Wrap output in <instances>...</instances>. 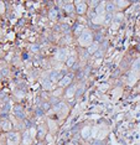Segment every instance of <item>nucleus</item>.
I'll list each match as a JSON object with an SVG mask.
<instances>
[{
    "label": "nucleus",
    "mask_w": 140,
    "mask_h": 145,
    "mask_svg": "<svg viewBox=\"0 0 140 145\" xmlns=\"http://www.w3.org/2000/svg\"><path fill=\"white\" fill-rule=\"evenodd\" d=\"M92 34L89 32V31H83L81 35H79V44L82 45V46H89V45L92 44Z\"/></svg>",
    "instance_id": "f257e3e1"
},
{
    "label": "nucleus",
    "mask_w": 140,
    "mask_h": 145,
    "mask_svg": "<svg viewBox=\"0 0 140 145\" xmlns=\"http://www.w3.org/2000/svg\"><path fill=\"white\" fill-rule=\"evenodd\" d=\"M56 58L58 61H65L68 58V51L66 50V48H61V50H58L56 53Z\"/></svg>",
    "instance_id": "f03ea898"
},
{
    "label": "nucleus",
    "mask_w": 140,
    "mask_h": 145,
    "mask_svg": "<svg viewBox=\"0 0 140 145\" xmlns=\"http://www.w3.org/2000/svg\"><path fill=\"white\" fill-rule=\"evenodd\" d=\"M75 5H76V11L78 14H83L87 9V5L84 1H75Z\"/></svg>",
    "instance_id": "7ed1b4c3"
},
{
    "label": "nucleus",
    "mask_w": 140,
    "mask_h": 145,
    "mask_svg": "<svg viewBox=\"0 0 140 145\" xmlns=\"http://www.w3.org/2000/svg\"><path fill=\"white\" fill-rule=\"evenodd\" d=\"M55 110H56V112L60 115H65L66 113H67V110H68V109H67V107H66L65 103H60V104H57V106H56Z\"/></svg>",
    "instance_id": "20e7f679"
},
{
    "label": "nucleus",
    "mask_w": 140,
    "mask_h": 145,
    "mask_svg": "<svg viewBox=\"0 0 140 145\" xmlns=\"http://www.w3.org/2000/svg\"><path fill=\"white\" fill-rule=\"evenodd\" d=\"M9 145H18L19 143V135L16 133H11L9 136Z\"/></svg>",
    "instance_id": "39448f33"
},
{
    "label": "nucleus",
    "mask_w": 140,
    "mask_h": 145,
    "mask_svg": "<svg viewBox=\"0 0 140 145\" xmlns=\"http://www.w3.org/2000/svg\"><path fill=\"white\" fill-rule=\"evenodd\" d=\"M71 79H72L71 76H66V77H63V78L60 81V87H66V86H68L70 82H71Z\"/></svg>",
    "instance_id": "423d86ee"
},
{
    "label": "nucleus",
    "mask_w": 140,
    "mask_h": 145,
    "mask_svg": "<svg viewBox=\"0 0 140 145\" xmlns=\"http://www.w3.org/2000/svg\"><path fill=\"white\" fill-rule=\"evenodd\" d=\"M104 5H105V3H99V4L97 5V9H96L97 15H103L104 14V10H105Z\"/></svg>",
    "instance_id": "0eeeda50"
},
{
    "label": "nucleus",
    "mask_w": 140,
    "mask_h": 145,
    "mask_svg": "<svg viewBox=\"0 0 140 145\" xmlns=\"http://www.w3.org/2000/svg\"><path fill=\"white\" fill-rule=\"evenodd\" d=\"M136 79H138V73L136 72H130V76H129V83L130 84H134L136 82Z\"/></svg>",
    "instance_id": "6e6552de"
},
{
    "label": "nucleus",
    "mask_w": 140,
    "mask_h": 145,
    "mask_svg": "<svg viewBox=\"0 0 140 145\" xmlns=\"http://www.w3.org/2000/svg\"><path fill=\"white\" fill-rule=\"evenodd\" d=\"M65 9L67 13H73V3H71V1H67V3H65Z\"/></svg>",
    "instance_id": "1a4fd4ad"
},
{
    "label": "nucleus",
    "mask_w": 140,
    "mask_h": 145,
    "mask_svg": "<svg viewBox=\"0 0 140 145\" xmlns=\"http://www.w3.org/2000/svg\"><path fill=\"white\" fill-rule=\"evenodd\" d=\"M97 50H98V44L97 42H93V44H91L88 46V52L89 53H94Z\"/></svg>",
    "instance_id": "9d476101"
},
{
    "label": "nucleus",
    "mask_w": 140,
    "mask_h": 145,
    "mask_svg": "<svg viewBox=\"0 0 140 145\" xmlns=\"http://www.w3.org/2000/svg\"><path fill=\"white\" fill-rule=\"evenodd\" d=\"M133 72H136V73H139L140 72V60H136L134 63H133Z\"/></svg>",
    "instance_id": "9b49d317"
},
{
    "label": "nucleus",
    "mask_w": 140,
    "mask_h": 145,
    "mask_svg": "<svg viewBox=\"0 0 140 145\" xmlns=\"http://www.w3.org/2000/svg\"><path fill=\"white\" fill-rule=\"evenodd\" d=\"M89 135H91V128H89V127H84L83 130H82V136H83L84 139H87Z\"/></svg>",
    "instance_id": "f8f14e48"
},
{
    "label": "nucleus",
    "mask_w": 140,
    "mask_h": 145,
    "mask_svg": "<svg viewBox=\"0 0 140 145\" xmlns=\"http://www.w3.org/2000/svg\"><path fill=\"white\" fill-rule=\"evenodd\" d=\"M107 133L108 130L105 129V128H101L99 127V133H98V139H103L105 135H107Z\"/></svg>",
    "instance_id": "ddd939ff"
},
{
    "label": "nucleus",
    "mask_w": 140,
    "mask_h": 145,
    "mask_svg": "<svg viewBox=\"0 0 140 145\" xmlns=\"http://www.w3.org/2000/svg\"><path fill=\"white\" fill-rule=\"evenodd\" d=\"M92 21L94 24H102V22H104V15H97Z\"/></svg>",
    "instance_id": "4468645a"
},
{
    "label": "nucleus",
    "mask_w": 140,
    "mask_h": 145,
    "mask_svg": "<svg viewBox=\"0 0 140 145\" xmlns=\"http://www.w3.org/2000/svg\"><path fill=\"white\" fill-rule=\"evenodd\" d=\"M42 86H44L45 89H51V87H52V81H51V79H45L44 82H42Z\"/></svg>",
    "instance_id": "2eb2a0df"
},
{
    "label": "nucleus",
    "mask_w": 140,
    "mask_h": 145,
    "mask_svg": "<svg viewBox=\"0 0 140 145\" xmlns=\"http://www.w3.org/2000/svg\"><path fill=\"white\" fill-rule=\"evenodd\" d=\"M60 77V73L57 72V71H52V72H50V79L51 81H55V79H57Z\"/></svg>",
    "instance_id": "dca6fc26"
},
{
    "label": "nucleus",
    "mask_w": 140,
    "mask_h": 145,
    "mask_svg": "<svg viewBox=\"0 0 140 145\" xmlns=\"http://www.w3.org/2000/svg\"><path fill=\"white\" fill-rule=\"evenodd\" d=\"M24 143H25V144H30V143H31L30 132H26L25 134H24Z\"/></svg>",
    "instance_id": "f3484780"
},
{
    "label": "nucleus",
    "mask_w": 140,
    "mask_h": 145,
    "mask_svg": "<svg viewBox=\"0 0 140 145\" xmlns=\"http://www.w3.org/2000/svg\"><path fill=\"white\" fill-rule=\"evenodd\" d=\"M122 94V89L120 88H117V89H114L113 91V98L114 99H118V97Z\"/></svg>",
    "instance_id": "a211bd4d"
},
{
    "label": "nucleus",
    "mask_w": 140,
    "mask_h": 145,
    "mask_svg": "<svg viewBox=\"0 0 140 145\" xmlns=\"http://www.w3.org/2000/svg\"><path fill=\"white\" fill-rule=\"evenodd\" d=\"M1 127H3V129H4V130H9V129L13 127V125H11V123H10V122H3Z\"/></svg>",
    "instance_id": "6ab92c4d"
},
{
    "label": "nucleus",
    "mask_w": 140,
    "mask_h": 145,
    "mask_svg": "<svg viewBox=\"0 0 140 145\" xmlns=\"http://www.w3.org/2000/svg\"><path fill=\"white\" fill-rule=\"evenodd\" d=\"M75 92H76V87H71L70 89H68V92H67V97H68V98H72V97H73V94H75Z\"/></svg>",
    "instance_id": "aec40b11"
},
{
    "label": "nucleus",
    "mask_w": 140,
    "mask_h": 145,
    "mask_svg": "<svg viewBox=\"0 0 140 145\" xmlns=\"http://www.w3.org/2000/svg\"><path fill=\"white\" fill-rule=\"evenodd\" d=\"M57 18V11L55 9H52L51 11H50V19H52V20H55V19Z\"/></svg>",
    "instance_id": "412c9836"
},
{
    "label": "nucleus",
    "mask_w": 140,
    "mask_h": 145,
    "mask_svg": "<svg viewBox=\"0 0 140 145\" xmlns=\"http://www.w3.org/2000/svg\"><path fill=\"white\" fill-rule=\"evenodd\" d=\"M73 63H75V57H70L67 60V65H68V66H72Z\"/></svg>",
    "instance_id": "4be33fe9"
},
{
    "label": "nucleus",
    "mask_w": 140,
    "mask_h": 145,
    "mask_svg": "<svg viewBox=\"0 0 140 145\" xmlns=\"http://www.w3.org/2000/svg\"><path fill=\"white\" fill-rule=\"evenodd\" d=\"M98 130H99V127H94L92 130V136H97V133H98Z\"/></svg>",
    "instance_id": "5701e85b"
},
{
    "label": "nucleus",
    "mask_w": 140,
    "mask_h": 145,
    "mask_svg": "<svg viewBox=\"0 0 140 145\" xmlns=\"http://www.w3.org/2000/svg\"><path fill=\"white\" fill-rule=\"evenodd\" d=\"M108 87H109V86H108V84L107 83H103V84H101V91H103V92H104V91H107V89H108Z\"/></svg>",
    "instance_id": "b1692460"
},
{
    "label": "nucleus",
    "mask_w": 140,
    "mask_h": 145,
    "mask_svg": "<svg viewBox=\"0 0 140 145\" xmlns=\"http://www.w3.org/2000/svg\"><path fill=\"white\" fill-rule=\"evenodd\" d=\"M48 124H50V128H51L52 130H55V129H56V124H55V122L50 120V122H48Z\"/></svg>",
    "instance_id": "393cba45"
},
{
    "label": "nucleus",
    "mask_w": 140,
    "mask_h": 145,
    "mask_svg": "<svg viewBox=\"0 0 140 145\" xmlns=\"http://www.w3.org/2000/svg\"><path fill=\"white\" fill-rule=\"evenodd\" d=\"M4 11H5V5H4V3L0 1V14H3Z\"/></svg>",
    "instance_id": "a878e982"
},
{
    "label": "nucleus",
    "mask_w": 140,
    "mask_h": 145,
    "mask_svg": "<svg viewBox=\"0 0 140 145\" xmlns=\"http://www.w3.org/2000/svg\"><path fill=\"white\" fill-rule=\"evenodd\" d=\"M115 4L118 5V6H124V5H127L128 3H127V1H117Z\"/></svg>",
    "instance_id": "bb28decb"
},
{
    "label": "nucleus",
    "mask_w": 140,
    "mask_h": 145,
    "mask_svg": "<svg viewBox=\"0 0 140 145\" xmlns=\"http://www.w3.org/2000/svg\"><path fill=\"white\" fill-rule=\"evenodd\" d=\"M79 31H81V32L83 31V26H78V27H77V31H76V32H77V34H79Z\"/></svg>",
    "instance_id": "cd10ccee"
},
{
    "label": "nucleus",
    "mask_w": 140,
    "mask_h": 145,
    "mask_svg": "<svg viewBox=\"0 0 140 145\" xmlns=\"http://www.w3.org/2000/svg\"><path fill=\"white\" fill-rule=\"evenodd\" d=\"M31 48H32V51H35V52H36V51H37V46H32V47H31Z\"/></svg>",
    "instance_id": "c85d7f7f"
}]
</instances>
